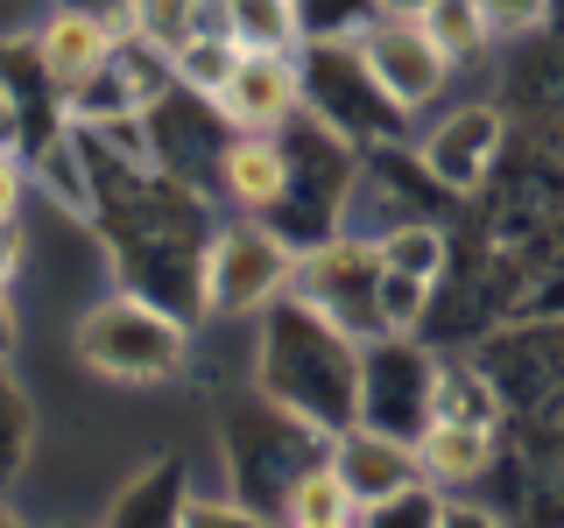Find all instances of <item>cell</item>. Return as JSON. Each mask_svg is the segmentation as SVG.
<instances>
[{"label":"cell","mask_w":564,"mask_h":528,"mask_svg":"<svg viewBox=\"0 0 564 528\" xmlns=\"http://www.w3.org/2000/svg\"><path fill=\"white\" fill-rule=\"evenodd\" d=\"M269 395L296 422L339 437L346 422H360V339L296 296L269 331Z\"/></svg>","instance_id":"6da1fadb"},{"label":"cell","mask_w":564,"mask_h":528,"mask_svg":"<svg viewBox=\"0 0 564 528\" xmlns=\"http://www.w3.org/2000/svg\"><path fill=\"white\" fill-rule=\"evenodd\" d=\"M70 345H78V360L93 366L99 381L149 387V381H170L176 366L191 360V324L170 317L163 304H149V296L120 289V296H99V304L78 317Z\"/></svg>","instance_id":"7a4b0ae2"},{"label":"cell","mask_w":564,"mask_h":528,"mask_svg":"<svg viewBox=\"0 0 564 528\" xmlns=\"http://www.w3.org/2000/svg\"><path fill=\"white\" fill-rule=\"evenodd\" d=\"M296 282V246L275 233V226H226L219 240L205 246V268H198V296L212 317H247V310H269L275 296H290Z\"/></svg>","instance_id":"3957f363"},{"label":"cell","mask_w":564,"mask_h":528,"mask_svg":"<svg viewBox=\"0 0 564 528\" xmlns=\"http://www.w3.org/2000/svg\"><path fill=\"white\" fill-rule=\"evenodd\" d=\"M352 50H360L367 85H375L381 106H395V113L431 106L437 92H445V78H452V57L423 35V22H410V14H381Z\"/></svg>","instance_id":"277c9868"},{"label":"cell","mask_w":564,"mask_h":528,"mask_svg":"<svg viewBox=\"0 0 564 528\" xmlns=\"http://www.w3.org/2000/svg\"><path fill=\"white\" fill-rule=\"evenodd\" d=\"M240 134H282L296 113H304V64L296 50H240L226 92L212 99Z\"/></svg>","instance_id":"5b68a950"},{"label":"cell","mask_w":564,"mask_h":528,"mask_svg":"<svg viewBox=\"0 0 564 528\" xmlns=\"http://www.w3.org/2000/svg\"><path fill=\"white\" fill-rule=\"evenodd\" d=\"M501 141H508V120L494 106H458V113H445L423 134V169L445 190H480L494 155H501Z\"/></svg>","instance_id":"8992f818"},{"label":"cell","mask_w":564,"mask_h":528,"mask_svg":"<svg viewBox=\"0 0 564 528\" xmlns=\"http://www.w3.org/2000/svg\"><path fill=\"white\" fill-rule=\"evenodd\" d=\"M332 465H339V480L352 501H381V493H395V486H410L423 480V458L410 437H395V430H375V422H346L339 437H332Z\"/></svg>","instance_id":"52a82bcc"},{"label":"cell","mask_w":564,"mask_h":528,"mask_svg":"<svg viewBox=\"0 0 564 528\" xmlns=\"http://www.w3.org/2000/svg\"><path fill=\"white\" fill-rule=\"evenodd\" d=\"M219 184H226V198L240 211L261 219V211L290 205L296 163H290V148H282L275 134H240V141H226V155H219Z\"/></svg>","instance_id":"ba28073f"},{"label":"cell","mask_w":564,"mask_h":528,"mask_svg":"<svg viewBox=\"0 0 564 528\" xmlns=\"http://www.w3.org/2000/svg\"><path fill=\"white\" fill-rule=\"evenodd\" d=\"M106 57H113V35L78 8H57L43 29H35V64H43L50 92H78L93 70H106Z\"/></svg>","instance_id":"9c48e42d"},{"label":"cell","mask_w":564,"mask_h":528,"mask_svg":"<svg viewBox=\"0 0 564 528\" xmlns=\"http://www.w3.org/2000/svg\"><path fill=\"white\" fill-rule=\"evenodd\" d=\"M494 437H501V422H466V416H431L416 430V458H423V480H480L494 465Z\"/></svg>","instance_id":"30bf717a"},{"label":"cell","mask_w":564,"mask_h":528,"mask_svg":"<svg viewBox=\"0 0 564 528\" xmlns=\"http://www.w3.org/2000/svg\"><path fill=\"white\" fill-rule=\"evenodd\" d=\"M282 507H290V528H360V501L346 493L332 458H317L311 472H296Z\"/></svg>","instance_id":"8fae6325"},{"label":"cell","mask_w":564,"mask_h":528,"mask_svg":"<svg viewBox=\"0 0 564 528\" xmlns=\"http://www.w3.org/2000/svg\"><path fill=\"white\" fill-rule=\"evenodd\" d=\"M226 29L240 50H304L296 0H226Z\"/></svg>","instance_id":"7c38bea8"},{"label":"cell","mask_w":564,"mask_h":528,"mask_svg":"<svg viewBox=\"0 0 564 528\" xmlns=\"http://www.w3.org/2000/svg\"><path fill=\"white\" fill-rule=\"evenodd\" d=\"M416 22H423V35H431V43L445 50L452 64L480 57V50H487V35H494V14H487V0H431V8H423Z\"/></svg>","instance_id":"4fadbf2b"},{"label":"cell","mask_w":564,"mask_h":528,"mask_svg":"<svg viewBox=\"0 0 564 528\" xmlns=\"http://www.w3.org/2000/svg\"><path fill=\"white\" fill-rule=\"evenodd\" d=\"M367 246H375V268H388V275H416V282L445 275V233L423 226V219L395 226V233H381V240H367Z\"/></svg>","instance_id":"5bb4252c"},{"label":"cell","mask_w":564,"mask_h":528,"mask_svg":"<svg viewBox=\"0 0 564 528\" xmlns=\"http://www.w3.org/2000/svg\"><path fill=\"white\" fill-rule=\"evenodd\" d=\"M234 64H240V43H234V35H184V43L170 50L176 85H191L198 99H219L226 78H234Z\"/></svg>","instance_id":"9a60e30c"},{"label":"cell","mask_w":564,"mask_h":528,"mask_svg":"<svg viewBox=\"0 0 564 528\" xmlns=\"http://www.w3.org/2000/svg\"><path fill=\"white\" fill-rule=\"evenodd\" d=\"M437 521H445V493L431 480H410V486L360 507V528H437Z\"/></svg>","instance_id":"2e32d148"},{"label":"cell","mask_w":564,"mask_h":528,"mask_svg":"<svg viewBox=\"0 0 564 528\" xmlns=\"http://www.w3.org/2000/svg\"><path fill=\"white\" fill-rule=\"evenodd\" d=\"M423 304H431V282H416V275H375V317H381V331H395V339H410V331L423 324Z\"/></svg>","instance_id":"e0dca14e"},{"label":"cell","mask_w":564,"mask_h":528,"mask_svg":"<svg viewBox=\"0 0 564 528\" xmlns=\"http://www.w3.org/2000/svg\"><path fill=\"white\" fill-rule=\"evenodd\" d=\"M176 528H269V515H254L247 501H184Z\"/></svg>","instance_id":"ac0fdd59"},{"label":"cell","mask_w":564,"mask_h":528,"mask_svg":"<svg viewBox=\"0 0 564 528\" xmlns=\"http://www.w3.org/2000/svg\"><path fill=\"white\" fill-rule=\"evenodd\" d=\"M64 8L93 14V22L113 35V43H128V35H141V0H64Z\"/></svg>","instance_id":"d6986e66"},{"label":"cell","mask_w":564,"mask_h":528,"mask_svg":"<svg viewBox=\"0 0 564 528\" xmlns=\"http://www.w3.org/2000/svg\"><path fill=\"white\" fill-rule=\"evenodd\" d=\"M22 190H29L22 148H0V226H14V211H22Z\"/></svg>","instance_id":"ffe728a7"},{"label":"cell","mask_w":564,"mask_h":528,"mask_svg":"<svg viewBox=\"0 0 564 528\" xmlns=\"http://www.w3.org/2000/svg\"><path fill=\"white\" fill-rule=\"evenodd\" d=\"M487 14H494V29H529V22H543V0H487Z\"/></svg>","instance_id":"44dd1931"},{"label":"cell","mask_w":564,"mask_h":528,"mask_svg":"<svg viewBox=\"0 0 564 528\" xmlns=\"http://www.w3.org/2000/svg\"><path fill=\"white\" fill-rule=\"evenodd\" d=\"M437 528H501V521H494L487 507H452L445 501V521H437Z\"/></svg>","instance_id":"7402d4cb"},{"label":"cell","mask_w":564,"mask_h":528,"mask_svg":"<svg viewBox=\"0 0 564 528\" xmlns=\"http://www.w3.org/2000/svg\"><path fill=\"white\" fill-rule=\"evenodd\" d=\"M14 352V304H8V282H0V360Z\"/></svg>","instance_id":"603a6c76"},{"label":"cell","mask_w":564,"mask_h":528,"mask_svg":"<svg viewBox=\"0 0 564 528\" xmlns=\"http://www.w3.org/2000/svg\"><path fill=\"white\" fill-rule=\"evenodd\" d=\"M375 8H381V14H410V22H416V14L431 8V0H375Z\"/></svg>","instance_id":"cb8c5ba5"},{"label":"cell","mask_w":564,"mask_h":528,"mask_svg":"<svg viewBox=\"0 0 564 528\" xmlns=\"http://www.w3.org/2000/svg\"><path fill=\"white\" fill-rule=\"evenodd\" d=\"M0 528H29L22 515H14V507H0Z\"/></svg>","instance_id":"d4e9b609"}]
</instances>
